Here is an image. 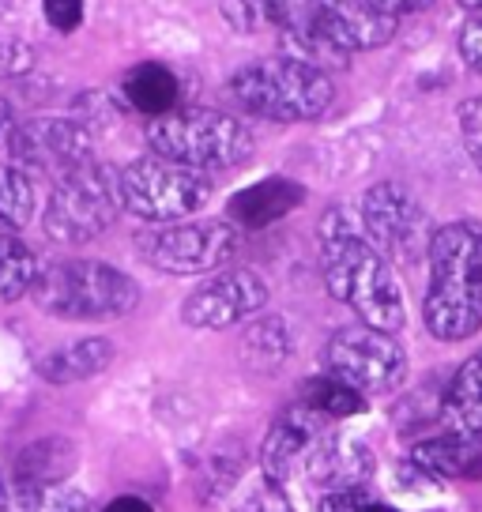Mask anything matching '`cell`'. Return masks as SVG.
Segmentation results:
<instances>
[{"label":"cell","instance_id":"6da1fadb","mask_svg":"<svg viewBox=\"0 0 482 512\" xmlns=\"http://www.w3.org/2000/svg\"><path fill=\"white\" fill-rule=\"evenodd\" d=\"M317 249H321L324 287L332 298L351 305V313L377 332H400L407 324L400 279L392 264L373 249L366 230L354 223L343 208H328L317 226Z\"/></svg>","mask_w":482,"mask_h":512},{"label":"cell","instance_id":"7a4b0ae2","mask_svg":"<svg viewBox=\"0 0 482 512\" xmlns=\"http://www.w3.org/2000/svg\"><path fill=\"white\" fill-rule=\"evenodd\" d=\"M272 27L290 46L294 57L313 68H347L351 53H366L392 42L400 19L373 8L370 0H268Z\"/></svg>","mask_w":482,"mask_h":512},{"label":"cell","instance_id":"3957f363","mask_svg":"<svg viewBox=\"0 0 482 512\" xmlns=\"http://www.w3.org/2000/svg\"><path fill=\"white\" fill-rule=\"evenodd\" d=\"M430 287L422 302L426 332L441 343L471 339L482 328V223L460 219L434 230Z\"/></svg>","mask_w":482,"mask_h":512},{"label":"cell","instance_id":"277c9868","mask_svg":"<svg viewBox=\"0 0 482 512\" xmlns=\"http://www.w3.org/2000/svg\"><path fill=\"white\" fill-rule=\"evenodd\" d=\"M226 91L249 117L275 121V125L317 121L336 98L328 72L313 68L309 61H298L290 53L241 64L226 80Z\"/></svg>","mask_w":482,"mask_h":512},{"label":"cell","instance_id":"5b68a950","mask_svg":"<svg viewBox=\"0 0 482 512\" xmlns=\"http://www.w3.org/2000/svg\"><path fill=\"white\" fill-rule=\"evenodd\" d=\"M147 144L155 155L200 174H223L253 155V132L234 113L208 110V106H177L147 121Z\"/></svg>","mask_w":482,"mask_h":512},{"label":"cell","instance_id":"8992f818","mask_svg":"<svg viewBox=\"0 0 482 512\" xmlns=\"http://www.w3.org/2000/svg\"><path fill=\"white\" fill-rule=\"evenodd\" d=\"M34 305L61 320H117L140 305L136 279L102 260H57L38 272Z\"/></svg>","mask_w":482,"mask_h":512},{"label":"cell","instance_id":"52a82bcc","mask_svg":"<svg viewBox=\"0 0 482 512\" xmlns=\"http://www.w3.org/2000/svg\"><path fill=\"white\" fill-rule=\"evenodd\" d=\"M117 211H121L117 174L91 159L53 181L42 226H46L49 241H57V245H87L110 230Z\"/></svg>","mask_w":482,"mask_h":512},{"label":"cell","instance_id":"ba28073f","mask_svg":"<svg viewBox=\"0 0 482 512\" xmlns=\"http://www.w3.org/2000/svg\"><path fill=\"white\" fill-rule=\"evenodd\" d=\"M117 185H121V208L155 226L181 223L185 215H196L211 200L208 174L162 159L155 151L147 159L129 162L117 174Z\"/></svg>","mask_w":482,"mask_h":512},{"label":"cell","instance_id":"9c48e42d","mask_svg":"<svg viewBox=\"0 0 482 512\" xmlns=\"http://www.w3.org/2000/svg\"><path fill=\"white\" fill-rule=\"evenodd\" d=\"M324 373L351 384L354 392L370 396H388L396 392L407 377V351L392 332H377L370 324L339 328L324 347Z\"/></svg>","mask_w":482,"mask_h":512},{"label":"cell","instance_id":"30bf717a","mask_svg":"<svg viewBox=\"0 0 482 512\" xmlns=\"http://www.w3.org/2000/svg\"><path fill=\"white\" fill-rule=\"evenodd\" d=\"M238 241V226L230 219H200L155 226L136 245L147 264L166 275H208L230 264Z\"/></svg>","mask_w":482,"mask_h":512},{"label":"cell","instance_id":"8fae6325","mask_svg":"<svg viewBox=\"0 0 482 512\" xmlns=\"http://www.w3.org/2000/svg\"><path fill=\"white\" fill-rule=\"evenodd\" d=\"M362 230L388 264H407V268L430 256V241H434L426 211L396 181H377L362 196Z\"/></svg>","mask_w":482,"mask_h":512},{"label":"cell","instance_id":"7c38bea8","mask_svg":"<svg viewBox=\"0 0 482 512\" xmlns=\"http://www.w3.org/2000/svg\"><path fill=\"white\" fill-rule=\"evenodd\" d=\"M8 162L27 174L65 177L83 162H91V132L76 117H31L19 121L8 140Z\"/></svg>","mask_w":482,"mask_h":512},{"label":"cell","instance_id":"4fadbf2b","mask_svg":"<svg viewBox=\"0 0 482 512\" xmlns=\"http://www.w3.org/2000/svg\"><path fill=\"white\" fill-rule=\"evenodd\" d=\"M268 305V283L249 268H219L181 302V320L200 332H223Z\"/></svg>","mask_w":482,"mask_h":512},{"label":"cell","instance_id":"5bb4252c","mask_svg":"<svg viewBox=\"0 0 482 512\" xmlns=\"http://www.w3.org/2000/svg\"><path fill=\"white\" fill-rule=\"evenodd\" d=\"M328 433V418L313 411L309 403H294L272 422V430L260 445V475L287 490L294 467L306 460V452Z\"/></svg>","mask_w":482,"mask_h":512},{"label":"cell","instance_id":"9a60e30c","mask_svg":"<svg viewBox=\"0 0 482 512\" xmlns=\"http://www.w3.org/2000/svg\"><path fill=\"white\" fill-rule=\"evenodd\" d=\"M302 467H306L309 482L321 486L324 494L328 490H362V482L370 479L373 471V456L358 441L324 433L321 441L306 452Z\"/></svg>","mask_w":482,"mask_h":512},{"label":"cell","instance_id":"2e32d148","mask_svg":"<svg viewBox=\"0 0 482 512\" xmlns=\"http://www.w3.org/2000/svg\"><path fill=\"white\" fill-rule=\"evenodd\" d=\"M302 200H306V189L298 181H290V177H264L257 185L234 192L230 204H226V215H230L234 226L260 230V226L279 223L294 208H302Z\"/></svg>","mask_w":482,"mask_h":512},{"label":"cell","instance_id":"e0dca14e","mask_svg":"<svg viewBox=\"0 0 482 512\" xmlns=\"http://www.w3.org/2000/svg\"><path fill=\"white\" fill-rule=\"evenodd\" d=\"M441 430L482 445V351L452 373L441 400Z\"/></svg>","mask_w":482,"mask_h":512},{"label":"cell","instance_id":"ac0fdd59","mask_svg":"<svg viewBox=\"0 0 482 512\" xmlns=\"http://www.w3.org/2000/svg\"><path fill=\"white\" fill-rule=\"evenodd\" d=\"M407 464H415L430 479H482V445L456 433H441L418 441Z\"/></svg>","mask_w":482,"mask_h":512},{"label":"cell","instance_id":"d6986e66","mask_svg":"<svg viewBox=\"0 0 482 512\" xmlns=\"http://www.w3.org/2000/svg\"><path fill=\"white\" fill-rule=\"evenodd\" d=\"M121 95H125V102H129L132 110H140L151 121V117L177 110V102H181V80H177V72L170 64L144 61L125 72Z\"/></svg>","mask_w":482,"mask_h":512},{"label":"cell","instance_id":"ffe728a7","mask_svg":"<svg viewBox=\"0 0 482 512\" xmlns=\"http://www.w3.org/2000/svg\"><path fill=\"white\" fill-rule=\"evenodd\" d=\"M110 362H113L110 339L87 336V339H76V343L57 347V351H49L46 358L38 362V373H42L49 384H80V381L98 377Z\"/></svg>","mask_w":482,"mask_h":512},{"label":"cell","instance_id":"44dd1931","mask_svg":"<svg viewBox=\"0 0 482 512\" xmlns=\"http://www.w3.org/2000/svg\"><path fill=\"white\" fill-rule=\"evenodd\" d=\"M76 448L65 437H42V441H31L16 456V486H53V482H65L76 467Z\"/></svg>","mask_w":482,"mask_h":512},{"label":"cell","instance_id":"7402d4cb","mask_svg":"<svg viewBox=\"0 0 482 512\" xmlns=\"http://www.w3.org/2000/svg\"><path fill=\"white\" fill-rule=\"evenodd\" d=\"M290 354H294V336H290L287 320L257 317L241 332V358L257 373H275L279 366H287Z\"/></svg>","mask_w":482,"mask_h":512},{"label":"cell","instance_id":"603a6c76","mask_svg":"<svg viewBox=\"0 0 482 512\" xmlns=\"http://www.w3.org/2000/svg\"><path fill=\"white\" fill-rule=\"evenodd\" d=\"M38 256L27 241H19V234H0V305L27 298L38 283Z\"/></svg>","mask_w":482,"mask_h":512},{"label":"cell","instance_id":"cb8c5ba5","mask_svg":"<svg viewBox=\"0 0 482 512\" xmlns=\"http://www.w3.org/2000/svg\"><path fill=\"white\" fill-rule=\"evenodd\" d=\"M34 215L31 174L16 162H0V234H19Z\"/></svg>","mask_w":482,"mask_h":512},{"label":"cell","instance_id":"d4e9b609","mask_svg":"<svg viewBox=\"0 0 482 512\" xmlns=\"http://www.w3.org/2000/svg\"><path fill=\"white\" fill-rule=\"evenodd\" d=\"M4 512H95L83 490L68 486V482H53V486H16Z\"/></svg>","mask_w":482,"mask_h":512},{"label":"cell","instance_id":"484cf974","mask_svg":"<svg viewBox=\"0 0 482 512\" xmlns=\"http://www.w3.org/2000/svg\"><path fill=\"white\" fill-rule=\"evenodd\" d=\"M302 403H309L313 411H321V415L332 422V418L362 415L370 400H366L362 392H354L351 384H343L339 377L324 373V377H313V381H306V388H302Z\"/></svg>","mask_w":482,"mask_h":512},{"label":"cell","instance_id":"4316f807","mask_svg":"<svg viewBox=\"0 0 482 512\" xmlns=\"http://www.w3.org/2000/svg\"><path fill=\"white\" fill-rule=\"evenodd\" d=\"M223 19L226 27H234L238 34H249L272 23V8H268V0H223Z\"/></svg>","mask_w":482,"mask_h":512},{"label":"cell","instance_id":"83f0119b","mask_svg":"<svg viewBox=\"0 0 482 512\" xmlns=\"http://www.w3.org/2000/svg\"><path fill=\"white\" fill-rule=\"evenodd\" d=\"M234 512H294V509H290L287 490H283V486L260 479L257 486H249V490L238 497Z\"/></svg>","mask_w":482,"mask_h":512},{"label":"cell","instance_id":"f1b7e54d","mask_svg":"<svg viewBox=\"0 0 482 512\" xmlns=\"http://www.w3.org/2000/svg\"><path fill=\"white\" fill-rule=\"evenodd\" d=\"M456 121H460V140H464L467 155H471V162L479 166L482 174V95L467 98L464 106L456 110Z\"/></svg>","mask_w":482,"mask_h":512},{"label":"cell","instance_id":"f546056e","mask_svg":"<svg viewBox=\"0 0 482 512\" xmlns=\"http://www.w3.org/2000/svg\"><path fill=\"white\" fill-rule=\"evenodd\" d=\"M42 16L57 34H72L83 27V0H42Z\"/></svg>","mask_w":482,"mask_h":512},{"label":"cell","instance_id":"4dcf8cb0","mask_svg":"<svg viewBox=\"0 0 482 512\" xmlns=\"http://www.w3.org/2000/svg\"><path fill=\"white\" fill-rule=\"evenodd\" d=\"M34 64V49L19 38H0V80L4 76H23L31 72Z\"/></svg>","mask_w":482,"mask_h":512},{"label":"cell","instance_id":"1f68e13d","mask_svg":"<svg viewBox=\"0 0 482 512\" xmlns=\"http://www.w3.org/2000/svg\"><path fill=\"white\" fill-rule=\"evenodd\" d=\"M456 49L475 72H482V12H471L460 27V38H456Z\"/></svg>","mask_w":482,"mask_h":512},{"label":"cell","instance_id":"d6a6232c","mask_svg":"<svg viewBox=\"0 0 482 512\" xmlns=\"http://www.w3.org/2000/svg\"><path fill=\"white\" fill-rule=\"evenodd\" d=\"M366 505H370L366 490H328L317 501V512H366Z\"/></svg>","mask_w":482,"mask_h":512},{"label":"cell","instance_id":"836d02e7","mask_svg":"<svg viewBox=\"0 0 482 512\" xmlns=\"http://www.w3.org/2000/svg\"><path fill=\"white\" fill-rule=\"evenodd\" d=\"M373 8H381V12H388V16L403 19L407 12H422V8H430L434 0H370Z\"/></svg>","mask_w":482,"mask_h":512},{"label":"cell","instance_id":"e575fe53","mask_svg":"<svg viewBox=\"0 0 482 512\" xmlns=\"http://www.w3.org/2000/svg\"><path fill=\"white\" fill-rule=\"evenodd\" d=\"M16 113L8 106V98H0V151H8V140H12V132H16Z\"/></svg>","mask_w":482,"mask_h":512},{"label":"cell","instance_id":"d590c367","mask_svg":"<svg viewBox=\"0 0 482 512\" xmlns=\"http://www.w3.org/2000/svg\"><path fill=\"white\" fill-rule=\"evenodd\" d=\"M106 512H155V509L147 505L144 497L125 494V497H117V501H110V505H106Z\"/></svg>","mask_w":482,"mask_h":512},{"label":"cell","instance_id":"8d00e7d4","mask_svg":"<svg viewBox=\"0 0 482 512\" xmlns=\"http://www.w3.org/2000/svg\"><path fill=\"white\" fill-rule=\"evenodd\" d=\"M366 512H400V509H396V505H385V501H370Z\"/></svg>","mask_w":482,"mask_h":512},{"label":"cell","instance_id":"74e56055","mask_svg":"<svg viewBox=\"0 0 482 512\" xmlns=\"http://www.w3.org/2000/svg\"><path fill=\"white\" fill-rule=\"evenodd\" d=\"M460 8H464L467 16H471V12H482V0H460Z\"/></svg>","mask_w":482,"mask_h":512},{"label":"cell","instance_id":"f35d334b","mask_svg":"<svg viewBox=\"0 0 482 512\" xmlns=\"http://www.w3.org/2000/svg\"><path fill=\"white\" fill-rule=\"evenodd\" d=\"M4 501H8V490H4V482H0V512H4Z\"/></svg>","mask_w":482,"mask_h":512}]
</instances>
